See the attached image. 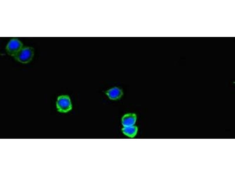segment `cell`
<instances>
[{"mask_svg":"<svg viewBox=\"0 0 235 176\" xmlns=\"http://www.w3.org/2000/svg\"><path fill=\"white\" fill-rule=\"evenodd\" d=\"M137 119L136 115L133 113L126 114L122 118V123L124 126H128L134 125Z\"/></svg>","mask_w":235,"mask_h":176,"instance_id":"277c9868","label":"cell"},{"mask_svg":"<svg viewBox=\"0 0 235 176\" xmlns=\"http://www.w3.org/2000/svg\"><path fill=\"white\" fill-rule=\"evenodd\" d=\"M58 111L61 113H66L72 109V105L70 97L67 95H63L58 97L56 103Z\"/></svg>","mask_w":235,"mask_h":176,"instance_id":"7a4b0ae2","label":"cell"},{"mask_svg":"<svg viewBox=\"0 0 235 176\" xmlns=\"http://www.w3.org/2000/svg\"><path fill=\"white\" fill-rule=\"evenodd\" d=\"M34 54V49L30 46H23L13 57L17 61L23 64L29 62L32 60Z\"/></svg>","mask_w":235,"mask_h":176,"instance_id":"6da1fadb","label":"cell"},{"mask_svg":"<svg viewBox=\"0 0 235 176\" xmlns=\"http://www.w3.org/2000/svg\"><path fill=\"white\" fill-rule=\"evenodd\" d=\"M106 94L110 99L116 100L121 97L123 95V92L121 89L115 87L108 90Z\"/></svg>","mask_w":235,"mask_h":176,"instance_id":"5b68a950","label":"cell"},{"mask_svg":"<svg viewBox=\"0 0 235 176\" xmlns=\"http://www.w3.org/2000/svg\"><path fill=\"white\" fill-rule=\"evenodd\" d=\"M23 46V44L20 40L17 38H13L8 42L5 50L9 55L14 57Z\"/></svg>","mask_w":235,"mask_h":176,"instance_id":"3957f363","label":"cell"},{"mask_svg":"<svg viewBox=\"0 0 235 176\" xmlns=\"http://www.w3.org/2000/svg\"><path fill=\"white\" fill-rule=\"evenodd\" d=\"M122 130L124 134L128 137L132 138L136 135L138 131V128L136 126L134 125L124 126Z\"/></svg>","mask_w":235,"mask_h":176,"instance_id":"8992f818","label":"cell"}]
</instances>
